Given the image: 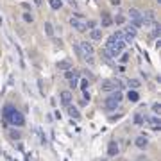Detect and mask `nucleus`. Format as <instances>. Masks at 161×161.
Here are the masks:
<instances>
[{
  "instance_id": "5701e85b",
  "label": "nucleus",
  "mask_w": 161,
  "mask_h": 161,
  "mask_svg": "<svg viewBox=\"0 0 161 161\" xmlns=\"http://www.w3.org/2000/svg\"><path fill=\"white\" fill-rule=\"evenodd\" d=\"M74 50L77 52V56H79V58H82V52H80V47H79V43H75V45H74Z\"/></svg>"
},
{
  "instance_id": "7c9ffc66",
  "label": "nucleus",
  "mask_w": 161,
  "mask_h": 161,
  "mask_svg": "<svg viewBox=\"0 0 161 161\" xmlns=\"http://www.w3.org/2000/svg\"><path fill=\"white\" fill-rule=\"evenodd\" d=\"M54 43H56L58 47H63V41H61V40H54Z\"/></svg>"
},
{
  "instance_id": "0eeeda50",
  "label": "nucleus",
  "mask_w": 161,
  "mask_h": 161,
  "mask_svg": "<svg viewBox=\"0 0 161 161\" xmlns=\"http://www.w3.org/2000/svg\"><path fill=\"white\" fill-rule=\"evenodd\" d=\"M118 150H120V149H118V143H117V141H109V145H107V154H109L111 158H115V156L118 154Z\"/></svg>"
},
{
  "instance_id": "4be33fe9",
  "label": "nucleus",
  "mask_w": 161,
  "mask_h": 161,
  "mask_svg": "<svg viewBox=\"0 0 161 161\" xmlns=\"http://www.w3.org/2000/svg\"><path fill=\"white\" fill-rule=\"evenodd\" d=\"M152 111H154L156 115H159V113H161V106H159V104H154V106H152Z\"/></svg>"
},
{
  "instance_id": "dca6fc26",
  "label": "nucleus",
  "mask_w": 161,
  "mask_h": 161,
  "mask_svg": "<svg viewBox=\"0 0 161 161\" xmlns=\"http://www.w3.org/2000/svg\"><path fill=\"white\" fill-rule=\"evenodd\" d=\"M127 97H129V100H131V102H138V99H140V95L136 93V90H129Z\"/></svg>"
},
{
  "instance_id": "1a4fd4ad",
  "label": "nucleus",
  "mask_w": 161,
  "mask_h": 161,
  "mask_svg": "<svg viewBox=\"0 0 161 161\" xmlns=\"http://www.w3.org/2000/svg\"><path fill=\"white\" fill-rule=\"evenodd\" d=\"M134 145H136L138 149H147V145H149V138H147V136H138V138L134 140Z\"/></svg>"
},
{
  "instance_id": "b1692460",
  "label": "nucleus",
  "mask_w": 161,
  "mask_h": 161,
  "mask_svg": "<svg viewBox=\"0 0 161 161\" xmlns=\"http://www.w3.org/2000/svg\"><path fill=\"white\" fill-rule=\"evenodd\" d=\"M134 123H138V125L143 123V117H141V115H136V117H134Z\"/></svg>"
},
{
  "instance_id": "9d476101",
  "label": "nucleus",
  "mask_w": 161,
  "mask_h": 161,
  "mask_svg": "<svg viewBox=\"0 0 161 161\" xmlns=\"http://www.w3.org/2000/svg\"><path fill=\"white\" fill-rule=\"evenodd\" d=\"M61 102H63L64 106H70V102H72V93H70V91H61Z\"/></svg>"
},
{
  "instance_id": "cd10ccee",
  "label": "nucleus",
  "mask_w": 161,
  "mask_h": 161,
  "mask_svg": "<svg viewBox=\"0 0 161 161\" xmlns=\"http://www.w3.org/2000/svg\"><path fill=\"white\" fill-rule=\"evenodd\" d=\"M111 2V5H120V0H109Z\"/></svg>"
},
{
  "instance_id": "6ab92c4d",
  "label": "nucleus",
  "mask_w": 161,
  "mask_h": 161,
  "mask_svg": "<svg viewBox=\"0 0 161 161\" xmlns=\"http://www.w3.org/2000/svg\"><path fill=\"white\" fill-rule=\"evenodd\" d=\"M48 4H50V7H52V9H61L63 0H48Z\"/></svg>"
},
{
  "instance_id": "393cba45",
  "label": "nucleus",
  "mask_w": 161,
  "mask_h": 161,
  "mask_svg": "<svg viewBox=\"0 0 161 161\" xmlns=\"http://www.w3.org/2000/svg\"><path fill=\"white\" fill-rule=\"evenodd\" d=\"M84 61H86L88 64H93V56H84Z\"/></svg>"
},
{
  "instance_id": "f03ea898",
  "label": "nucleus",
  "mask_w": 161,
  "mask_h": 161,
  "mask_svg": "<svg viewBox=\"0 0 161 161\" xmlns=\"http://www.w3.org/2000/svg\"><path fill=\"white\" fill-rule=\"evenodd\" d=\"M122 102V93L120 91H113V95L111 97H107L106 100H104V107L107 109V111H113V109H117L118 107V104Z\"/></svg>"
},
{
  "instance_id": "4468645a",
  "label": "nucleus",
  "mask_w": 161,
  "mask_h": 161,
  "mask_svg": "<svg viewBox=\"0 0 161 161\" xmlns=\"http://www.w3.org/2000/svg\"><path fill=\"white\" fill-rule=\"evenodd\" d=\"M43 29H45V32H47V36H54V27H52V23L50 21H45V25H43Z\"/></svg>"
},
{
  "instance_id": "c756f323",
  "label": "nucleus",
  "mask_w": 161,
  "mask_h": 161,
  "mask_svg": "<svg viewBox=\"0 0 161 161\" xmlns=\"http://www.w3.org/2000/svg\"><path fill=\"white\" fill-rule=\"evenodd\" d=\"M66 2H68V4H70V5H74V7H75V5H77V2H75V0H66Z\"/></svg>"
},
{
  "instance_id": "39448f33",
  "label": "nucleus",
  "mask_w": 161,
  "mask_h": 161,
  "mask_svg": "<svg viewBox=\"0 0 161 161\" xmlns=\"http://www.w3.org/2000/svg\"><path fill=\"white\" fill-rule=\"evenodd\" d=\"M122 38H123L125 43H133L134 38H136V29L129 25V29H125V32H122Z\"/></svg>"
},
{
  "instance_id": "a211bd4d",
  "label": "nucleus",
  "mask_w": 161,
  "mask_h": 161,
  "mask_svg": "<svg viewBox=\"0 0 161 161\" xmlns=\"http://www.w3.org/2000/svg\"><path fill=\"white\" fill-rule=\"evenodd\" d=\"M127 84H129V88H133V90H138V88H140V80L138 79H129Z\"/></svg>"
},
{
  "instance_id": "bb28decb",
  "label": "nucleus",
  "mask_w": 161,
  "mask_h": 161,
  "mask_svg": "<svg viewBox=\"0 0 161 161\" xmlns=\"http://www.w3.org/2000/svg\"><path fill=\"white\" fill-rule=\"evenodd\" d=\"M80 84H82V86H80L82 90H86V88L90 86V82H88V80H86V79H82V82H80Z\"/></svg>"
},
{
  "instance_id": "f8f14e48",
  "label": "nucleus",
  "mask_w": 161,
  "mask_h": 161,
  "mask_svg": "<svg viewBox=\"0 0 161 161\" xmlns=\"http://www.w3.org/2000/svg\"><path fill=\"white\" fill-rule=\"evenodd\" d=\"M129 16H131V20H141V13L136 7H131L129 9Z\"/></svg>"
},
{
  "instance_id": "7ed1b4c3",
  "label": "nucleus",
  "mask_w": 161,
  "mask_h": 161,
  "mask_svg": "<svg viewBox=\"0 0 161 161\" xmlns=\"http://www.w3.org/2000/svg\"><path fill=\"white\" fill-rule=\"evenodd\" d=\"M123 88L122 86V80L118 79H107L102 82V91H106V93H109V91H117V90H120Z\"/></svg>"
},
{
  "instance_id": "20e7f679",
  "label": "nucleus",
  "mask_w": 161,
  "mask_h": 161,
  "mask_svg": "<svg viewBox=\"0 0 161 161\" xmlns=\"http://www.w3.org/2000/svg\"><path fill=\"white\" fill-rule=\"evenodd\" d=\"M70 25H72L75 31H79V32H84V31H86V20H84L82 16H79V15L70 18Z\"/></svg>"
},
{
  "instance_id": "a878e982",
  "label": "nucleus",
  "mask_w": 161,
  "mask_h": 161,
  "mask_svg": "<svg viewBox=\"0 0 161 161\" xmlns=\"http://www.w3.org/2000/svg\"><path fill=\"white\" fill-rule=\"evenodd\" d=\"M115 21H117V23H123V21H125V18H123L122 15H118V16L115 18Z\"/></svg>"
},
{
  "instance_id": "9b49d317",
  "label": "nucleus",
  "mask_w": 161,
  "mask_h": 161,
  "mask_svg": "<svg viewBox=\"0 0 161 161\" xmlns=\"http://www.w3.org/2000/svg\"><path fill=\"white\" fill-rule=\"evenodd\" d=\"M90 38L91 40H102V29H91L90 31Z\"/></svg>"
},
{
  "instance_id": "f257e3e1",
  "label": "nucleus",
  "mask_w": 161,
  "mask_h": 161,
  "mask_svg": "<svg viewBox=\"0 0 161 161\" xmlns=\"http://www.w3.org/2000/svg\"><path fill=\"white\" fill-rule=\"evenodd\" d=\"M4 118L7 122H11L13 125H23L25 123V118H23V115H21L18 109H15L13 106H5L4 107Z\"/></svg>"
},
{
  "instance_id": "aec40b11",
  "label": "nucleus",
  "mask_w": 161,
  "mask_h": 161,
  "mask_svg": "<svg viewBox=\"0 0 161 161\" xmlns=\"http://www.w3.org/2000/svg\"><path fill=\"white\" fill-rule=\"evenodd\" d=\"M9 136H11L13 140H20V131H15V129H13V131L9 133Z\"/></svg>"
},
{
  "instance_id": "2f4dec72",
  "label": "nucleus",
  "mask_w": 161,
  "mask_h": 161,
  "mask_svg": "<svg viewBox=\"0 0 161 161\" xmlns=\"http://www.w3.org/2000/svg\"><path fill=\"white\" fill-rule=\"evenodd\" d=\"M156 2H158V4H161V0H156Z\"/></svg>"
},
{
  "instance_id": "2eb2a0df",
  "label": "nucleus",
  "mask_w": 161,
  "mask_h": 161,
  "mask_svg": "<svg viewBox=\"0 0 161 161\" xmlns=\"http://www.w3.org/2000/svg\"><path fill=\"white\" fill-rule=\"evenodd\" d=\"M113 20L109 18V13H102V27H109Z\"/></svg>"
},
{
  "instance_id": "c85d7f7f",
  "label": "nucleus",
  "mask_w": 161,
  "mask_h": 161,
  "mask_svg": "<svg viewBox=\"0 0 161 161\" xmlns=\"http://www.w3.org/2000/svg\"><path fill=\"white\" fill-rule=\"evenodd\" d=\"M127 58H129V56H127V54H123V56L120 58V61H122V63H125V61H127Z\"/></svg>"
},
{
  "instance_id": "ddd939ff",
  "label": "nucleus",
  "mask_w": 161,
  "mask_h": 161,
  "mask_svg": "<svg viewBox=\"0 0 161 161\" xmlns=\"http://www.w3.org/2000/svg\"><path fill=\"white\" fill-rule=\"evenodd\" d=\"M68 115L72 117V118H80V113H79V109L77 107H74V106H68Z\"/></svg>"
},
{
  "instance_id": "f3484780",
  "label": "nucleus",
  "mask_w": 161,
  "mask_h": 161,
  "mask_svg": "<svg viewBox=\"0 0 161 161\" xmlns=\"http://www.w3.org/2000/svg\"><path fill=\"white\" fill-rule=\"evenodd\" d=\"M58 68H59V70H70V68H72V63H70V61H59V63H58Z\"/></svg>"
},
{
  "instance_id": "6e6552de",
  "label": "nucleus",
  "mask_w": 161,
  "mask_h": 161,
  "mask_svg": "<svg viewBox=\"0 0 161 161\" xmlns=\"http://www.w3.org/2000/svg\"><path fill=\"white\" fill-rule=\"evenodd\" d=\"M149 123H150V129H152V131H159L161 129V122H159V118H158V115L150 117V118H149Z\"/></svg>"
},
{
  "instance_id": "412c9836",
  "label": "nucleus",
  "mask_w": 161,
  "mask_h": 161,
  "mask_svg": "<svg viewBox=\"0 0 161 161\" xmlns=\"http://www.w3.org/2000/svg\"><path fill=\"white\" fill-rule=\"evenodd\" d=\"M23 20L32 23V20H34V18H32V15H31V13H23Z\"/></svg>"
},
{
  "instance_id": "423d86ee",
  "label": "nucleus",
  "mask_w": 161,
  "mask_h": 161,
  "mask_svg": "<svg viewBox=\"0 0 161 161\" xmlns=\"http://www.w3.org/2000/svg\"><path fill=\"white\" fill-rule=\"evenodd\" d=\"M79 47H80V52H82V58H84V56H93V45H91V43L80 41Z\"/></svg>"
}]
</instances>
